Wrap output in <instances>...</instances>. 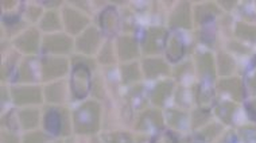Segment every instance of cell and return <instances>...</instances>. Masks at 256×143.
<instances>
[{
	"instance_id": "obj_1",
	"label": "cell",
	"mask_w": 256,
	"mask_h": 143,
	"mask_svg": "<svg viewBox=\"0 0 256 143\" xmlns=\"http://www.w3.org/2000/svg\"><path fill=\"white\" fill-rule=\"evenodd\" d=\"M73 126L77 134H94L100 128V106L96 102L81 104L73 114Z\"/></svg>"
},
{
	"instance_id": "obj_2",
	"label": "cell",
	"mask_w": 256,
	"mask_h": 143,
	"mask_svg": "<svg viewBox=\"0 0 256 143\" xmlns=\"http://www.w3.org/2000/svg\"><path fill=\"white\" fill-rule=\"evenodd\" d=\"M72 92L76 98H84L90 90V72L88 65L82 61L74 65L72 73Z\"/></svg>"
},
{
	"instance_id": "obj_3",
	"label": "cell",
	"mask_w": 256,
	"mask_h": 143,
	"mask_svg": "<svg viewBox=\"0 0 256 143\" xmlns=\"http://www.w3.org/2000/svg\"><path fill=\"white\" fill-rule=\"evenodd\" d=\"M168 32L162 27H151L143 40V52L147 56L158 54L166 45Z\"/></svg>"
},
{
	"instance_id": "obj_4",
	"label": "cell",
	"mask_w": 256,
	"mask_h": 143,
	"mask_svg": "<svg viewBox=\"0 0 256 143\" xmlns=\"http://www.w3.org/2000/svg\"><path fill=\"white\" fill-rule=\"evenodd\" d=\"M68 72V61L62 57H52L42 61V80L50 81L65 76Z\"/></svg>"
},
{
	"instance_id": "obj_5",
	"label": "cell",
	"mask_w": 256,
	"mask_h": 143,
	"mask_svg": "<svg viewBox=\"0 0 256 143\" xmlns=\"http://www.w3.org/2000/svg\"><path fill=\"white\" fill-rule=\"evenodd\" d=\"M14 103L16 106L38 104L42 102V94L40 86H15L11 90Z\"/></svg>"
},
{
	"instance_id": "obj_6",
	"label": "cell",
	"mask_w": 256,
	"mask_h": 143,
	"mask_svg": "<svg viewBox=\"0 0 256 143\" xmlns=\"http://www.w3.org/2000/svg\"><path fill=\"white\" fill-rule=\"evenodd\" d=\"M100 32L94 27H88L76 40V48L78 52L84 54H93L100 46Z\"/></svg>"
},
{
	"instance_id": "obj_7",
	"label": "cell",
	"mask_w": 256,
	"mask_h": 143,
	"mask_svg": "<svg viewBox=\"0 0 256 143\" xmlns=\"http://www.w3.org/2000/svg\"><path fill=\"white\" fill-rule=\"evenodd\" d=\"M64 24L66 27V30L73 36H77L84 30L85 27L89 24V18L82 12H80L74 8L64 10Z\"/></svg>"
},
{
	"instance_id": "obj_8",
	"label": "cell",
	"mask_w": 256,
	"mask_h": 143,
	"mask_svg": "<svg viewBox=\"0 0 256 143\" xmlns=\"http://www.w3.org/2000/svg\"><path fill=\"white\" fill-rule=\"evenodd\" d=\"M44 50L48 53L54 54H65L69 53L73 48L70 36L65 34H52V36H44Z\"/></svg>"
},
{
	"instance_id": "obj_9",
	"label": "cell",
	"mask_w": 256,
	"mask_h": 143,
	"mask_svg": "<svg viewBox=\"0 0 256 143\" xmlns=\"http://www.w3.org/2000/svg\"><path fill=\"white\" fill-rule=\"evenodd\" d=\"M14 45L26 54L36 53L40 48V32L36 28H28L14 40Z\"/></svg>"
},
{
	"instance_id": "obj_10",
	"label": "cell",
	"mask_w": 256,
	"mask_h": 143,
	"mask_svg": "<svg viewBox=\"0 0 256 143\" xmlns=\"http://www.w3.org/2000/svg\"><path fill=\"white\" fill-rule=\"evenodd\" d=\"M168 24L172 27H184V28L192 27V11L188 2H184L174 8L168 19Z\"/></svg>"
},
{
	"instance_id": "obj_11",
	"label": "cell",
	"mask_w": 256,
	"mask_h": 143,
	"mask_svg": "<svg viewBox=\"0 0 256 143\" xmlns=\"http://www.w3.org/2000/svg\"><path fill=\"white\" fill-rule=\"evenodd\" d=\"M164 126V116L158 110H147L138 119L136 130L148 131L151 128H160Z\"/></svg>"
},
{
	"instance_id": "obj_12",
	"label": "cell",
	"mask_w": 256,
	"mask_h": 143,
	"mask_svg": "<svg viewBox=\"0 0 256 143\" xmlns=\"http://www.w3.org/2000/svg\"><path fill=\"white\" fill-rule=\"evenodd\" d=\"M118 54L119 58L123 61H130V60L136 58L139 56V49H138V42L132 36H122L118 40Z\"/></svg>"
},
{
	"instance_id": "obj_13",
	"label": "cell",
	"mask_w": 256,
	"mask_h": 143,
	"mask_svg": "<svg viewBox=\"0 0 256 143\" xmlns=\"http://www.w3.org/2000/svg\"><path fill=\"white\" fill-rule=\"evenodd\" d=\"M143 72L147 78H156L159 76H166L170 73V68L164 60L147 58L143 61Z\"/></svg>"
},
{
	"instance_id": "obj_14",
	"label": "cell",
	"mask_w": 256,
	"mask_h": 143,
	"mask_svg": "<svg viewBox=\"0 0 256 143\" xmlns=\"http://www.w3.org/2000/svg\"><path fill=\"white\" fill-rule=\"evenodd\" d=\"M217 86L222 92L230 94L232 98H234L236 102H240L243 98V88H242V82L238 78H224L218 82Z\"/></svg>"
},
{
	"instance_id": "obj_15",
	"label": "cell",
	"mask_w": 256,
	"mask_h": 143,
	"mask_svg": "<svg viewBox=\"0 0 256 143\" xmlns=\"http://www.w3.org/2000/svg\"><path fill=\"white\" fill-rule=\"evenodd\" d=\"M172 81H162L159 82L156 86L152 90L151 94V102L155 104V106H164V102L168 100V98L172 94Z\"/></svg>"
},
{
	"instance_id": "obj_16",
	"label": "cell",
	"mask_w": 256,
	"mask_h": 143,
	"mask_svg": "<svg viewBox=\"0 0 256 143\" xmlns=\"http://www.w3.org/2000/svg\"><path fill=\"white\" fill-rule=\"evenodd\" d=\"M100 26L108 34H115L118 28V12L114 7H108L100 15Z\"/></svg>"
},
{
	"instance_id": "obj_17",
	"label": "cell",
	"mask_w": 256,
	"mask_h": 143,
	"mask_svg": "<svg viewBox=\"0 0 256 143\" xmlns=\"http://www.w3.org/2000/svg\"><path fill=\"white\" fill-rule=\"evenodd\" d=\"M65 82H54V84L46 86L44 90V96L49 103H62L65 100Z\"/></svg>"
},
{
	"instance_id": "obj_18",
	"label": "cell",
	"mask_w": 256,
	"mask_h": 143,
	"mask_svg": "<svg viewBox=\"0 0 256 143\" xmlns=\"http://www.w3.org/2000/svg\"><path fill=\"white\" fill-rule=\"evenodd\" d=\"M19 119H20V124L24 130L36 128L40 123V111L34 110V108H26V110L20 111Z\"/></svg>"
},
{
	"instance_id": "obj_19",
	"label": "cell",
	"mask_w": 256,
	"mask_h": 143,
	"mask_svg": "<svg viewBox=\"0 0 256 143\" xmlns=\"http://www.w3.org/2000/svg\"><path fill=\"white\" fill-rule=\"evenodd\" d=\"M184 53H185V48H184V44L181 40H178L177 36H172L168 44V58L172 61V62H177L184 57Z\"/></svg>"
},
{
	"instance_id": "obj_20",
	"label": "cell",
	"mask_w": 256,
	"mask_h": 143,
	"mask_svg": "<svg viewBox=\"0 0 256 143\" xmlns=\"http://www.w3.org/2000/svg\"><path fill=\"white\" fill-rule=\"evenodd\" d=\"M44 128L49 131L50 134H61V116L60 111L50 110L44 115Z\"/></svg>"
},
{
	"instance_id": "obj_21",
	"label": "cell",
	"mask_w": 256,
	"mask_h": 143,
	"mask_svg": "<svg viewBox=\"0 0 256 143\" xmlns=\"http://www.w3.org/2000/svg\"><path fill=\"white\" fill-rule=\"evenodd\" d=\"M198 72L200 74L206 78L214 77V62H213L212 54L205 53L198 57Z\"/></svg>"
},
{
	"instance_id": "obj_22",
	"label": "cell",
	"mask_w": 256,
	"mask_h": 143,
	"mask_svg": "<svg viewBox=\"0 0 256 143\" xmlns=\"http://www.w3.org/2000/svg\"><path fill=\"white\" fill-rule=\"evenodd\" d=\"M40 28L48 32H58L61 28V20H60L58 14L54 11H48L44 14V18L40 20Z\"/></svg>"
},
{
	"instance_id": "obj_23",
	"label": "cell",
	"mask_w": 256,
	"mask_h": 143,
	"mask_svg": "<svg viewBox=\"0 0 256 143\" xmlns=\"http://www.w3.org/2000/svg\"><path fill=\"white\" fill-rule=\"evenodd\" d=\"M140 69L138 64H127L122 66V78L126 84L140 80Z\"/></svg>"
},
{
	"instance_id": "obj_24",
	"label": "cell",
	"mask_w": 256,
	"mask_h": 143,
	"mask_svg": "<svg viewBox=\"0 0 256 143\" xmlns=\"http://www.w3.org/2000/svg\"><path fill=\"white\" fill-rule=\"evenodd\" d=\"M213 14H218V8L214 4H212V3L198 6L196 8V20L198 23L205 22L208 18H212Z\"/></svg>"
},
{
	"instance_id": "obj_25",
	"label": "cell",
	"mask_w": 256,
	"mask_h": 143,
	"mask_svg": "<svg viewBox=\"0 0 256 143\" xmlns=\"http://www.w3.org/2000/svg\"><path fill=\"white\" fill-rule=\"evenodd\" d=\"M234 69V61L228 54L221 53L218 56V72L222 76H228Z\"/></svg>"
},
{
	"instance_id": "obj_26",
	"label": "cell",
	"mask_w": 256,
	"mask_h": 143,
	"mask_svg": "<svg viewBox=\"0 0 256 143\" xmlns=\"http://www.w3.org/2000/svg\"><path fill=\"white\" fill-rule=\"evenodd\" d=\"M236 110V106L234 103H222L217 107V115L221 118V120L230 124L234 118V112Z\"/></svg>"
},
{
	"instance_id": "obj_27",
	"label": "cell",
	"mask_w": 256,
	"mask_h": 143,
	"mask_svg": "<svg viewBox=\"0 0 256 143\" xmlns=\"http://www.w3.org/2000/svg\"><path fill=\"white\" fill-rule=\"evenodd\" d=\"M236 36L246 40H256V26H250L244 23H238L236 28Z\"/></svg>"
},
{
	"instance_id": "obj_28",
	"label": "cell",
	"mask_w": 256,
	"mask_h": 143,
	"mask_svg": "<svg viewBox=\"0 0 256 143\" xmlns=\"http://www.w3.org/2000/svg\"><path fill=\"white\" fill-rule=\"evenodd\" d=\"M18 80L23 82H28V81H34V72H32V65L30 64L28 60L23 61L18 72Z\"/></svg>"
},
{
	"instance_id": "obj_29",
	"label": "cell",
	"mask_w": 256,
	"mask_h": 143,
	"mask_svg": "<svg viewBox=\"0 0 256 143\" xmlns=\"http://www.w3.org/2000/svg\"><path fill=\"white\" fill-rule=\"evenodd\" d=\"M185 123V115L180 111H168V124L174 128H181Z\"/></svg>"
},
{
	"instance_id": "obj_30",
	"label": "cell",
	"mask_w": 256,
	"mask_h": 143,
	"mask_svg": "<svg viewBox=\"0 0 256 143\" xmlns=\"http://www.w3.org/2000/svg\"><path fill=\"white\" fill-rule=\"evenodd\" d=\"M98 61L102 64H112L115 61V58H114V48L110 45V42L104 45V48L100 52V56H98Z\"/></svg>"
},
{
	"instance_id": "obj_31",
	"label": "cell",
	"mask_w": 256,
	"mask_h": 143,
	"mask_svg": "<svg viewBox=\"0 0 256 143\" xmlns=\"http://www.w3.org/2000/svg\"><path fill=\"white\" fill-rule=\"evenodd\" d=\"M106 143H134L128 132H114L106 136Z\"/></svg>"
},
{
	"instance_id": "obj_32",
	"label": "cell",
	"mask_w": 256,
	"mask_h": 143,
	"mask_svg": "<svg viewBox=\"0 0 256 143\" xmlns=\"http://www.w3.org/2000/svg\"><path fill=\"white\" fill-rule=\"evenodd\" d=\"M48 135L40 132V131H36V132H30L27 134L23 139V143H46L48 142Z\"/></svg>"
},
{
	"instance_id": "obj_33",
	"label": "cell",
	"mask_w": 256,
	"mask_h": 143,
	"mask_svg": "<svg viewBox=\"0 0 256 143\" xmlns=\"http://www.w3.org/2000/svg\"><path fill=\"white\" fill-rule=\"evenodd\" d=\"M60 116H61V135H69L72 126L68 110H60Z\"/></svg>"
},
{
	"instance_id": "obj_34",
	"label": "cell",
	"mask_w": 256,
	"mask_h": 143,
	"mask_svg": "<svg viewBox=\"0 0 256 143\" xmlns=\"http://www.w3.org/2000/svg\"><path fill=\"white\" fill-rule=\"evenodd\" d=\"M221 127L218 124H210L205 127L202 131H201V134H200V138L205 139V140H210L216 136L218 132H220Z\"/></svg>"
},
{
	"instance_id": "obj_35",
	"label": "cell",
	"mask_w": 256,
	"mask_h": 143,
	"mask_svg": "<svg viewBox=\"0 0 256 143\" xmlns=\"http://www.w3.org/2000/svg\"><path fill=\"white\" fill-rule=\"evenodd\" d=\"M243 138L246 143H256V128L254 127H247L243 130Z\"/></svg>"
},
{
	"instance_id": "obj_36",
	"label": "cell",
	"mask_w": 256,
	"mask_h": 143,
	"mask_svg": "<svg viewBox=\"0 0 256 143\" xmlns=\"http://www.w3.org/2000/svg\"><path fill=\"white\" fill-rule=\"evenodd\" d=\"M208 118H209V115H208L205 111L194 112V116H193V123H194V124L193 126H194V127H197V126L204 124V123L208 120Z\"/></svg>"
},
{
	"instance_id": "obj_37",
	"label": "cell",
	"mask_w": 256,
	"mask_h": 143,
	"mask_svg": "<svg viewBox=\"0 0 256 143\" xmlns=\"http://www.w3.org/2000/svg\"><path fill=\"white\" fill-rule=\"evenodd\" d=\"M27 16L31 19V20H36V19L40 18V14H42V10L40 7H36V6H30V8L27 11Z\"/></svg>"
},
{
	"instance_id": "obj_38",
	"label": "cell",
	"mask_w": 256,
	"mask_h": 143,
	"mask_svg": "<svg viewBox=\"0 0 256 143\" xmlns=\"http://www.w3.org/2000/svg\"><path fill=\"white\" fill-rule=\"evenodd\" d=\"M2 142L3 143H19V138L16 135L10 134V132H3L2 135Z\"/></svg>"
},
{
	"instance_id": "obj_39",
	"label": "cell",
	"mask_w": 256,
	"mask_h": 143,
	"mask_svg": "<svg viewBox=\"0 0 256 143\" xmlns=\"http://www.w3.org/2000/svg\"><path fill=\"white\" fill-rule=\"evenodd\" d=\"M248 110L252 112V114H255L256 115V100H254L250 106H248Z\"/></svg>"
},
{
	"instance_id": "obj_40",
	"label": "cell",
	"mask_w": 256,
	"mask_h": 143,
	"mask_svg": "<svg viewBox=\"0 0 256 143\" xmlns=\"http://www.w3.org/2000/svg\"><path fill=\"white\" fill-rule=\"evenodd\" d=\"M2 4H3V7H4V8H7V7H8V8H11V7H14V6H15V2H2Z\"/></svg>"
},
{
	"instance_id": "obj_41",
	"label": "cell",
	"mask_w": 256,
	"mask_h": 143,
	"mask_svg": "<svg viewBox=\"0 0 256 143\" xmlns=\"http://www.w3.org/2000/svg\"><path fill=\"white\" fill-rule=\"evenodd\" d=\"M251 86L254 88V90H256V74L254 77H252V80H251Z\"/></svg>"
},
{
	"instance_id": "obj_42",
	"label": "cell",
	"mask_w": 256,
	"mask_h": 143,
	"mask_svg": "<svg viewBox=\"0 0 256 143\" xmlns=\"http://www.w3.org/2000/svg\"><path fill=\"white\" fill-rule=\"evenodd\" d=\"M56 143H62V142H56Z\"/></svg>"
}]
</instances>
